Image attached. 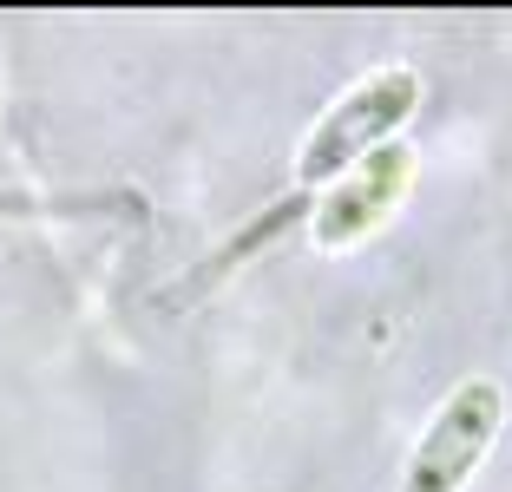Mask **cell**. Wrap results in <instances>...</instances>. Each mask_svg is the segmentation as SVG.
Listing matches in <instances>:
<instances>
[{
    "label": "cell",
    "mask_w": 512,
    "mask_h": 492,
    "mask_svg": "<svg viewBox=\"0 0 512 492\" xmlns=\"http://www.w3.org/2000/svg\"><path fill=\"white\" fill-rule=\"evenodd\" d=\"M493 433H499V388L493 381H467L460 394H447L427 440L414 447L401 492H460L473 479V466L486 460Z\"/></svg>",
    "instance_id": "obj_1"
},
{
    "label": "cell",
    "mask_w": 512,
    "mask_h": 492,
    "mask_svg": "<svg viewBox=\"0 0 512 492\" xmlns=\"http://www.w3.org/2000/svg\"><path fill=\"white\" fill-rule=\"evenodd\" d=\"M414 99H421V79L401 73V66H388V73L362 79V86L348 92L342 105H335L329 119L309 132V145H302V184L309 178H329V171H342L355 151H368L388 125H401L407 112H414Z\"/></svg>",
    "instance_id": "obj_2"
},
{
    "label": "cell",
    "mask_w": 512,
    "mask_h": 492,
    "mask_svg": "<svg viewBox=\"0 0 512 492\" xmlns=\"http://www.w3.org/2000/svg\"><path fill=\"white\" fill-rule=\"evenodd\" d=\"M407 184H414V151H407V145H375L362 164H355V178H342L329 197H322L316 237L329 243V250H335V243L368 237V230H375L381 217L407 197Z\"/></svg>",
    "instance_id": "obj_3"
},
{
    "label": "cell",
    "mask_w": 512,
    "mask_h": 492,
    "mask_svg": "<svg viewBox=\"0 0 512 492\" xmlns=\"http://www.w3.org/2000/svg\"><path fill=\"white\" fill-rule=\"evenodd\" d=\"M302 204H309V197H289V204H283V210H270V217H263V224H256V230H243L237 243H224V250H217V263L204 269V276H191V283H184V289H204V283H211V276H217V269H230V263H243V256H250V250H263V243H270V237H276V230L289 224V217H296Z\"/></svg>",
    "instance_id": "obj_4"
}]
</instances>
